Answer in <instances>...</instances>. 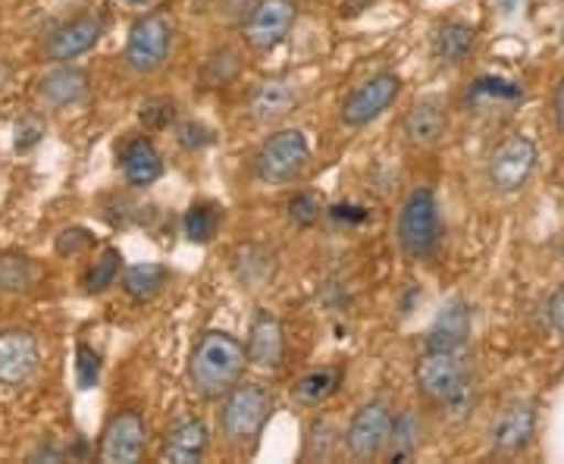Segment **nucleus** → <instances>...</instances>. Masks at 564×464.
<instances>
[{"label":"nucleus","instance_id":"1","mask_svg":"<svg viewBox=\"0 0 564 464\" xmlns=\"http://www.w3.org/2000/svg\"><path fill=\"white\" fill-rule=\"evenodd\" d=\"M245 364H248L245 362V345L229 333L210 330V333H204L195 345V352H192L188 377L204 399H220L239 384Z\"/></svg>","mask_w":564,"mask_h":464},{"label":"nucleus","instance_id":"2","mask_svg":"<svg viewBox=\"0 0 564 464\" xmlns=\"http://www.w3.org/2000/svg\"><path fill=\"white\" fill-rule=\"evenodd\" d=\"M414 380H417V389H421L423 396L448 404L455 414H467L470 404H474L467 370H464V364L458 362L455 352H433V348H426V355L414 367Z\"/></svg>","mask_w":564,"mask_h":464},{"label":"nucleus","instance_id":"3","mask_svg":"<svg viewBox=\"0 0 564 464\" xmlns=\"http://www.w3.org/2000/svg\"><path fill=\"white\" fill-rule=\"evenodd\" d=\"M440 207L430 188H414L399 214V245L411 261H423L440 245Z\"/></svg>","mask_w":564,"mask_h":464},{"label":"nucleus","instance_id":"4","mask_svg":"<svg viewBox=\"0 0 564 464\" xmlns=\"http://www.w3.org/2000/svg\"><path fill=\"white\" fill-rule=\"evenodd\" d=\"M273 399L261 384H236L223 402V436L232 445L251 443L270 418Z\"/></svg>","mask_w":564,"mask_h":464},{"label":"nucleus","instance_id":"5","mask_svg":"<svg viewBox=\"0 0 564 464\" xmlns=\"http://www.w3.org/2000/svg\"><path fill=\"white\" fill-rule=\"evenodd\" d=\"M307 158H311V148H307L302 129H282L263 142L254 158V173L267 185H282L302 173Z\"/></svg>","mask_w":564,"mask_h":464},{"label":"nucleus","instance_id":"6","mask_svg":"<svg viewBox=\"0 0 564 464\" xmlns=\"http://www.w3.org/2000/svg\"><path fill=\"white\" fill-rule=\"evenodd\" d=\"M170 44H173V32H170V22L158 17V13H148L141 20L132 22L129 29V39H126V66L135 69L141 76L148 73H158L170 54Z\"/></svg>","mask_w":564,"mask_h":464},{"label":"nucleus","instance_id":"7","mask_svg":"<svg viewBox=\"0 0 564 464\" xmlns=\"http://www.w3.org/2000/svg\"><path fill=\"white\" fill-rule=\"evenodd\" d=\"M536 166V144L527 136H508L489 158V182L499 192H521Z\"/></svg>","mask_w":564,"mask_h":464},{"label":"nucleus","instance_id":"8","mask_svg":"<svg viewBox=\"0 0 564 464\" xmlns=\"http://www.w3.org/2000/svg\"><path fill=\"white\" fill-rule=\"evenodd\" d=\"M399 91H402V82L392 73H380V76L367 79L345 98L343 122L351 129H361L367 122H373L389 110V104L399 98Z\"/></svg>","mask_w":564,"mask_h":464},{"label":"nucleus","instance_id":"9","mask_svg":"<svg viewBox=\"0 0 564 464\" xmlns=\"http://www.w3.org/2000/svg\"><path fill=\"white\" fill-rule=\"evenodd\" d=\"M295 17H299L295 0H258L251 7V17L245 22L248 47H254V51L276 47L289 35V29L295 25Z\"/></svg>","mask_w":564,"mask_h":464},{"label":"nucleus","instance_id":"10","mask_svg":"<svg viewBox=\"0 0 564 464\" xmlns=\"http://www.w3.org/2000/svg\"><path fill=\"white\" fill-rule=\"evenodd\" d=\"M392 411L383 402L364 404L361 411L351 418L348 433H345V445L355 458H377L389 445V433H392Z\"/></svg>","mask_w":564,"mask_h":464},{"label":"nucleus","instance_id":"11","mask_svg":"<svg viewBox=\"0 0 564 464\" xmlns=\"http://www.w3.org/2000/svg\"><path fill=\"white\" fill-rule=\"evenodd\" d=\"M41 352L32 333L7 330L0 333V386L29 384L39 370Z\"/></svg>","mask_w":564,"mask_h":464},{"label":"nucleus","instance_id":"12","mask_svg":"<svg viewBox=\"0 0 564 464\" xmlns=\"http://www.w3.org/2000/svg\"><path fill=\"white\" fill-rule=\"evenodd\" d=\"M104 35V20L101 17H95V13H82L76 20L63 22L61 29L47 39L44 44V54H47V61L54 63H69L82 57V54H88Z\"/></svg>","mask_w":564,"mask_h":464},{"label":"nucleus","instance_id":"13","mask_svg":"<svg viewBox=\"0 0 564 464\" xmlns=\"http://www.w3.org/2000/svg\"><path fill=\"white\" fill-rule=\"evenodd\" d=\"M144 443H148L144 421H141L135 411H122V414H117V418L107 424V430H104L101 462L135 464L141 455H144Z\"/></svg>","mask_w":564,"mask_h":464},{"label":"nucleus","instance_id":"14","mask_svg":"<svg viewBox=\"0 0 564 464\" xmlns=\"http://www.w3.org/2000/svg\"><path fill=\"white\" fill-rule=\"evenodd\" d=\"M282 358H285V336H282L280 321L270 311H258L248 330L245 362L261 370H280Z\"/></svg>","mask_w":564,"mask_h":464},{"label":"nucleus","instance_id":"15","mask_svg":"<svg viewBox=\"0 0 564 464\" xmlns=\"http://www.w3.org/2000/svg\"><path fill=\"white\" fill-rule=\"evenodd\" d=\"M470 336V307L464 302H448L436 314L426 333V348L433 352H458Z\"/></svg>","mask_w":564,"mask_h":464},{"label":"nucleus","instance_id":"16","mask_svg":"<svg viewBox=\"0 0 564 464\" xmlns=\"http://www.w3.org/2000/svg\"><path fill=\"white\" fill-rule=\"evenodd\" d=\"M85 95H88V76L76 66H57L39 82V101L54 107V110L73 107Z\"/></svg>","mask_w":564,"mask_h":464},{"label":"nucleus","instance_id":"17","mask_svg":"<svg viewBox=\"0 0 564 464\" xmlns=\"http://www.w3.org/2000/svg\"><path fill=\"white\" fill-rule=\"evenodd\" d=\"M536 427V408L530 402H514L502 411V418L492 427V445L499 452H518L530 443Z\"/></svg>","mask_w":564,"mask_h":464},{"label":"nucleus","instance_id":"18","mask_svg":"<svg viewBox=\"0 0 564 464\" xmlns=\"http://www.w3.org/2000/svg\"><path fill=\"white\" fill-rule=\"evenodd\" d=\"M448 129V117H445V107L440 101H417L408 117H404V136L408 142L417 144V148H430L436 144L445 136Z\"/></svg>","mask_w":564,"mask_h":464},{"label":"nucleus","instance_id":"19","mask_svg":"<svg viewBox=\"0 0 564 464\" xmlns=\"http://www.w3.org/2000/svg\"><path fill=\"white\" fill-rule=\"evenodd\" d=\"M207 443H210V436H207V427H204L202 421H182V424L173 427V430L166 433V440H163V462H202L204 452H207Z\"/></svg>","mask_w":564,"mask_h":464},{"label":"nucleus","instance_id":"20","mask_svg":"<svg viewBox=\"0 0 564 464\" xmlns=\"http://www.w3.org/2000/svg\"><path fill=\"white\" fill-rule=\"evenodd\" d=\"M120 166L126 182L129 185H139V188L158 182L163 173L161 154H158V148L148 142V139H132V142L126 144L120 154Z\"/></svg>","mask_w":564,"mask_h":464},{"label":"nucleus","instance_id":"21","mask_svg":"<svg viewBox=\"0 0 564 464\" xmlns=\"http://www.w3.org/2000/svg\"><path fill=\"white\" fill-rule=\"evenodd\" d=\"M299 104V88L285 79L261 82L251 95V114L261 122H273L285 117Z\"/></svg>","mask_w":564,"mask_h":464},{"label":"nucleus","instance_id":"22","mask_svg":"<svg viewBox=\"0 0 564 464\" xmlns=\"http://www.w3.org/2000/svg\"><path fill=\"white\" fill-rule=\"evenodd\" d=\"M166 267L163 263H135L126 270L122 277V289L126 295H132L135 302H151L163 285H166Z\"/></svg>","mask_w":564,"mask_h":464},{"label":"nucleus","instance_id":"23","mask_svg":"<svg viewBox=\"0 0 564 464\" xmlns=\"http://www.w3.org/2000/svg\"><path fill=\"white\" fill-rule=\"evenodd\" d=\"M470 47H474V29L458 20L440 25L436 39H433V51L445 63H462L470 54Z\"/></svg>","mask_w":564,"mask_h":464},{"label":"nucleus","instance_id":"24","mask_svg":"<svg viewBox=\"0 0 564 464\" xmlns=\"http://www.w3.org/2000/svg\"><path fill=\"white\" fill-rule=\"evenodd\" d=\"M339 380H343V370H339V367L314 370V374H307V377H302V380L295 384V399L314 408V404L326 402V399L339 389Z\"/></svg>","mask_w":564,"mask_h":464},{"label":"nucleus","instance_id":"25","mask_svg":"<svg viewBox=\"0 0 564 464\" xmlns=\"http://www.w3.org/2000/svg\"><path fill=\"white\" fill-rule=\"evenodd\" d=\"M35 283V270H32V261L20 255V251H3L0 255V292H29Z\"/></svg>","mask_w":564,"mask_h":464},{"label":"nucleus","instance_id":"26","mask_svg":"<svg viewBox=\"0 0 564 464\" xmlns=\"http://www.w3.org/2000/svg\"><path fill=\"white\" fill-rule=\"evenodd\" d=\"M389 443H392V462H408L417 452V445H421V424H417L414 411H404L399 421H392Z\"/></svg>","mask_w":564,"mask_h":464},{"label":"nucleus","instance_id":"27","mask_svg":"<svg viewBox=\"0 0 564 464\" xmlns=\"http://www.w3.org/2000/svg\"><path fill=\"white\" fill-rule=\"evenodd\" d=\"M185 236L192 239V242H210L214 236H217V226H220V214H217V207H210V204H192L188 207V214H185Z\"/></svg>","mask_w":564,"mask_h":464},{"label":"nucleus","instance_id":"28","mask_svg":"<svg viewBox=\"0 0 564 464\" xmlns=\"http://www.w3.org/2000/svg\"><path fill=\"white\" fill-rule=\"evenodd\" d=\"M120 263L122 255L117 248H104L101 258L91 263V270L85 273V289H88V292H104V289H110V285L117 283Z\"/></svg>","mask_w":564,"mask_h":464},{"label":"nucleus","instance_id":"29","mask_svg":"<svg viewBox=\"0 0 564 464\" xmlns=\"http://www.w3.org/2000/svg\"><path fill=\"white\" fill-rule=\"evenodd\" d=\"M101 377V355L91 345H79L76 348V384L79 389H91Z\"/></svg>","mask_w":564,"mask_h":464},{"label":"nucleus","instance_id":"30","mask_svg":"<svg viewBox=\"0 0 564 464\" xmlns=\"http://www.w3.org/2000/svg\"><path fill=\"white\" fill-rule=\"evenodd\" d=\"M173 120H176V104L170 98H151L141 104V122L148 129H166Z\"/></svg>","mask_w":564,"mask_h":464},{"label":"nucleus","instance_id":"31","mask_svg":"<svg viewBox=\"0 0 564 464\" xmlns=\"http://www.w3.org/2000/svg\"><path fill=\"white\" fill-rule=\"evenodd\" d=\"M289 217H292V223H299V226H311V223H317V217H321V204L314 202L311 195H295L289 202Z\"/></svg>","mask_w":564,"mask_h":464},{"label":"nucleus","instance_id":"32","mask_svg":"<svg viewBox=\"0 0 564 464\" xmlns=\"http://www.w3.org/2000/svg\"><path fill=\"white\" fill-rule=\"evenodd\" d=\"M176 139H180L182 148H204V144L214 142V132L202 126V122H182L180 129H176Z\"/></svg>","mask_w":564,"mask_h":464},{"label":"nucleus","instance_id":"33","mask_svg":"<svg viewBox=\"0 0 564 464\" xmlns=\"http://www.w3.org/2000/svg\"><path fill=\"white\" fill-rule=\"evenodd\" d=\"M88 245H91V236H88V229H79V226L63 229L61 236H57V251L61 255H82Z\"/></svg>","mask_w":564,"mask_h":464},{"label":"nucleus","instance_id":"34","mask_svg":"<svg viewBox=\"0 0 564 464\" xmlns=\"http://www.w3.org/2000/svg\"><path fill=\"white\" fill-rule=\"evenodd\" d=\"M474 95H489V98H521V88L502 79H477Z\"/></svg>","mask_w":564,"mask_h":464},{"label":"nucleus","instance_id":"35","mask_svg":"<svg viewBox=\"0 0 564 464\" xmlns=\"http://www.w3.org/2000/svg\"><path fill=\"white\" fill-rule=\"evenodd\" d=\"M41 136H44V126L35 120H22L20 126H17V148L20 151H29L32 144L41 142Z\"/></svg>","mask_w":564,"mask_h":464},{"label":"nucleus","instance_id":"36","mask_svg":"<svg viewBox=\"0 0 564 464\" xmlns=\"http://www.w3.org/2000/svg\"><path fill=\"white\" fill-rule=\"evenodd\" d=\"M549 321H552V326L564 336V283L558 285L555 295L549 299Z\"/></svg>","mask_w":564,"mask_h":464},{"label":"nucleus","instance_id":"37","mask_svg":"<svg viewBox=\"0 0 564 464\" xmlns=\"http://www.w3.org/2000/svg\"><path fill=\"white\" fill-rule=\"evenodd\" d=\"M333 217H336V220H348V223H364L367 220V211H361V207H345V204H339V207H333Z\"/></svg>","mask_w":564,"mask_h":464},{"label":"nucleus","instance_id":"38","mask_svg":"<svg viewBox=\"0 0 564 464\" xmlns=\"http://www.w3.org/2000/svg\"><path fill=\"white\" fill-rule=\"evenodd\" d=\"M370 3H377V0H343L339 7H343V17L355 20V17H361L364 10H370Z\"/></svg>","mask_w":564,"mask_h":464},{"label":"nucleus","instance_id":"39","mask_svg":"<svg viewBox=\"0 0 564 464\" xmlns=\"http://www.w3.org/2000/svg\"><path fill=\"white\" fill-rule=\"evenodd\" d=\"M555 120H558V129L564 132V76L558 82V91H555Z\"/></svg>","mask_w":564,"mask_h":464},{"label":"nucleus","instance_id":"40","mask_svg":"<svg viewBox=\"0 0 564 464\" xmlns=\"http://www.w3.org/2000/svg\"><path fill=\"white\" fill-rule=\"evenodd\" d=\"M122 3H129V7H148V3H154V0H122Z\"/></svg>","mask_w":564,"mask_h":464},{"label":"nucleus","instance_id":"41","mask_svg":"<svg viewBox=\"0 0 564 464\" xmlns=\"http://www.w3.org/2000/svg\"><path fill=\"white\" fill-rule=\"evenodd\" d=\"M499 3H502L505 10H511V7H514V0H499Z\"/></svg>","mask_w":564,"mask_h":464},{"label":"nucleus","instance_id":"42","mask_svg":"<svg viewBox=\"0 0 564 464\" xmlns=\"http://www.w3.org/2000/svg\"><path fill=\"white\" fill-rule=\"evenodd\" d=\"M202 3H210V0H202Z\"/></svg>","mask_w":564,"mask_h":464}]
</instances>
